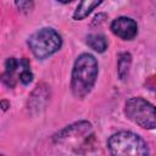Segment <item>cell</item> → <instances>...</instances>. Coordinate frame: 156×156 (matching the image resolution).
<instances>
[{"instance_id":"cell-8","label":"cell","mask_w":156,"mask_h":156,"mask_svg":"<svg viewBox=\"0 0 156 156\" xmlns=\"http://www.w3.org/2000/svg\"><path fill=\"white\" fill-rule=\"evenodd\" d=\"M87 45L98 52H104L107 49V40L102 34H89L87 37Z\"/></svg>"},{"instance_id":"cell-5","label":"cell","mask_w":156,"mask_h":156,"mask_svg":"<svg viewBox=\"0 0 156 156\" xmlns=\"http://www.w3.org/2000/svg\"><path fill=\"white\" fill-rule=\"evenodd\" d=\"M111 30L123 40H133L138 34V24L133 18L121 16L112 21Z\"/></svg>"},{"instance_id":"cell-4","label":"cell","mask_w":156,"mask_h":156,"mask_svg":"<svg viewBox=\"0 0 156 156\" xmlns=\"http://www.w3.org/2000/svg\"><path fill=\"white\" fill-rule=\"evenodd\" d=\"M124 113L132 122L144 129L155 128V107L151 102L140 96H134L126 101Z\"/></svg>"},{"instance_id":"cell-11","label":"cell","mask_w":156,"mask_h":156,"mask_svg":"<svg viewBox=\"0 0 156 156\" xmlns=\"http://www.w3.org/2000/svg\"><path fill=\"white\" fill-rule=\"evenodd\" d=\"M58 2H62V4H68V2H71V1H73V0H57Z\"/></svg>"},{"instance_id":"cell-7","label":"cell","mask_w":156,"mask_h":156,"mask_svg":"<svg viewBox=\"0 0 156 156\" xmlns=\"http://www.w3.org/2000/svg\"><path fill=\"white\" fill-rule=\"evenodd\" d=\"M104 0H80V2L78 4L74 13H73V18L76 21H80L83 18H85L87 16H89Z\"/></svg>"},{"instance_id":"cell-9","label":"cell","mask_w":156,"mask_h":156,"mask_svg":"<svg viewBox=\"0 0 156 156\" xmlns=\"http://www.w3.org/2000/svg\"><path fill=\"white\" fill-rule=\"evenodd\" d=\"M130 63H132V56H130V54L123 52V54H121L118 56L117 68H118V76H119V78L122 80L126 79V77L128 76V72H129V68H130Z\"/></svg>"},{"instance_id":"cell-1","label":"cell","mask_w":156,"mask_h":156,"mask_svg":"<svg viewBox=\"0 0 156 156\" xmlns=\"http://www.w3.org/2000/svg\"><path fill=\"white\" fill-rule=\"evenodd\" d=\"M99 66L95 56L84 52L80 54L74 61L71 74V90L76 98L83 99L87 96L98 78Z\"/></svg>"},{"instance_id":"cell-3","label":"cell","mask_w":156,"mask_h":156,"mask_svg":"<svg viewBox=\"0 0 156 156\" xmlns=\"http://www.w3.org/2000/svg\"><path fill=\"white\" fill-rule=\"evenodd\" d=\"M27 44L37 58L44 60L60 50L62 45V38L54 28L45 27L34 32L28 38Z\"/></svg>"},{"instance_id":"cell-6","label":"cell","mask_w":156,"mask_h":156,"mask_svg":"<svg viewBox=\"0 0 156 156\" xmlns=\"http://www.w3.org/2000/svg\"><path fill=\"white\" fill-rule=\"evenodd\" d=\"M21 66V60H17L15 57H10L6 60L5 62V71L4 73L0 76V79L4 84H6L7 87L12 88L16 84V79H15V73L17 72V68H20Z\"/></svg>"},{"instance_id":"cell-10","label":"cell","mask_w":156,"mask_h":156,"mask_svg":"<svg viewBox=\"0 0 156 156\" xmlns=\"http://www.w3.org/2000/svg\"><path fill=\"white\" fill-rule=\"evenodd\" d=\"M15 4L17 6V9L21 11V12H30L33 10V6H34V1L33 0H15Z\"/></svg>"},{"instance_id":"cell-2","label":"cell","mask_w":156,"mask_h":156,"mask_svg":"<svg viewBox=\"0 0 156 156\" xmlns=\"http://www.w3.org/2000/svg\"><path fill=\"white\" fill-rule=\"evenodd\" d=\"M107 147L116 156H143L150 152L146 141L140 135L128 130L112 134L107 140Z\"/></svg>"}]
</instances>
